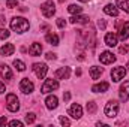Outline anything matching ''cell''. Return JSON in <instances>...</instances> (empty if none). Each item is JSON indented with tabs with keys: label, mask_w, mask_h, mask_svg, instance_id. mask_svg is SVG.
I'll use <instances>...</instances> for the list:
<instances>
[{
	"label": "cell",
	"mask_w": 129,
	"mask_h": 127,
	"mask_svg": "<svg viewBox=\"0 0 129 127\" xmlns=\"http://www.w3.org/2000/svg\"><path fill=\"white\" fill-rule=\"evenodd\" d=\"M41 11H42L44 17L51 18V17L56 14V6H54V3H53V2H45V3H42V5H41Z\"/></svg>",
	"instance_id": "4"
},
{
	"label": "cell",
	"mask_w": 129,
	"mask_h": 127,
	"mask_svg": "<svg viewBox=\"0 0 129 127\" xmlns=\"http://www.w3.org/2000/svg\"><path fill=\"white\" fill-rule=\"evenodd\" d=\"M105 26H107L105 20H99V21H98V27H99L101 30H104V29H105Z\"/></svg>",
	"instance_id": "32"
},
{
	"label": "cell",
	"mask_w": 129,
	"mask_h": 127,
	"mask_svg": "<svg viewBox=\"0 0 129 127\" xmlns=\"http://www.w3.org/2000/svg\"><path fill=\"white\" fill-rule=\"evenodd\" d=\"M41 52H42V46H41V43H33L32 46L29 48V54H30L32 57H38V55H41Z\"/></svg>",
	"instance_id": "18"
},
{
	"label": "cell",
	"mask_w": 129,
	"mask_h": 127,
	"mask_svg": "<svg viewBox=\"0 0 129 127\" xmlns=\"http://www.w3.org/2000/svg\"><path fill=\"white\" fill-rule=\"evenodd\" d=\"M35 120H36V115H35L33 112L26 114V123H27V124H32V123H35Z\"/></svg>",
	"instance_id": "28"
},
{
	"label": "cell",
	"mask_w": 129,
	"mask_h": 127,
	"mask_svg": "<svg viewBox=\"0 0 129 127\" xmlns=\"http://www.w3.org/2000/svg\"><path fill=\"white\" fill-rule=\"evenodd\" d=\"M0 124H6V118H5V117L0 118Z\"/></svg>",
	"instance_id": "39"
},
{
	"label": "cell",
	"mask_w": 129,
	"mask_h": 127,
	"mask_svg": "<svg viewBox=\"0 0 129 127\" xmlns=\"http://www.w3.org/2000/svg\"><path fill=\"white\" fill-rule=\"evenodd\" d=\"M59 2H60V3H63V2H66V0H59Z\"/></svg>",
	"instance_id": "40"
},
{
	"label": "cell",
	"mask_w": 129,
	"mask_h": 127,
	"mask_svg": "<svg viewBox=\"0 0 129 127\" xmlns=\"http://www.w3.org/2000/svg\"><path fill=\"white\" fill-rule=\"evenodd\" d=\"M86 109H87L89 114H95V112H96V103H95V102H87Z\"/></svg>",
	"instance_id": "26"
},
{
	"label": "cell",
	"mask_w": 129,
	"mask_h": 127,
	"mask_svg": "<svg viewBox=\"0 0 129 127\" xmlns=\"http://www.w3.org/2000/svg\"><path fill=\"white\" fill-rule=\"evenodd\" d=\"M117 114H119V103L116 100H110L105 106V115L110 118H114L117 117Z\"/></svg>",
	"instance_id": "3"
},
{
	"label": "cell",
	"mask_w": 129,
	"mask_h": 127,
	"mask_svg": "<svg viewBox=\"0 0 129 127\" xmlns=\"http://www.w3.org/2000/svg\"><path fill=\"white\" fill-rule=\"evenodd\" d=\"M0 75H2V78H5V79H12V72H11V69L6 66V64H0Z\"/></svg>",
	"instance_id": "14"
},
{
	"label": "cell",
	"mask_w": 129,
	"mask_h": 127,
	"mask_svg": "<svg viewBox=\"0 0 129 127\" xmlns=\"http://www.w3.org/2000/svg\"><path fill=\"white\" fill-rule=\"evenodd\" d=\"M101 73H102V69L101 67H98V66H92L90 67V78L92 79H98L101 76Z\"/></svg>",
	"instance_id": "23"
},
{
	"label": "cell",
	"mask_w": 129,
	"mask_h": 127,
	"mask_svg": "<svg viewBox=\"0 0 129 127\" xmlns=\"http://www.w3.org/2000/svg\"><path fill=\"white\" fill-rule=\"evenodd\" d=\"M29 27H30L29 21H27L26 18H23V17H15V18L11 21V29H12L14 32H17V33L27 32Z\"/></svg>",
	"instance_id": "1"
},
{
	"label": "cell",
	"mask_w": 129,
	"mask_h": 127,
	"mask_svg": "<svg viewBox=\"0 0 129 127\" xmlns=\"http://www.w3.org/2000/svg\"><path fill=\"white\" fill-rule=\"evenodd\" d=\"M57 102H59V100H57V97H56V96H48V97H47V100H45V105H47V108H48V109H56V108H57V105H59Z\"/></svg>",
	"instance_id": "17"
},
{
	"label": "cell",
	"mask_w": 129,
	"mask_h": 127,
	"mask_svg": "<svg viewBox=\"0 0 129 127\" xmlns=\"http://www.w3.org/2000/svg\"><path fill=\"white\" fill-rule=\"evenodd\" d=\"M6 6L11 8V9L15 8V6H17V0H6Z\"/></svg>",
	"instance_id": "31"
},
{
	"label": "cell",
	"mask_w": 129,
	"mask_h": 127,
	"mask_svg": "<svg viewBox=\"0 0 129 127\" xmlns=\"http://www.w3.org/2000/svg\"><path fill=\"white\" fill-rule=\"evenodd\" d=\"M60 123H62L63 126H69V124H71V121H69L66 117H60Z\"/></svg>",
	"instance_id": "34"
},
{
	"label": "cell",
	"mask_w": 129,
	"mask_h": 127,
	"mask_svg": "<svg viewBox=\"0 0 129 127\" xmlns=\"http://www.w3.org/2000/svg\"><path fill=\"white\" fill-rule=\"evenodd\" d=\"M125 75H126V69H125V67H122V66L114 67V69L111 70V78H113V81H114V82H119L120 79H123V78H125Z\"/></svg>",
	"instance_id": "7"
},
{
	"label": "cell",
	"mask_w": 129,
	"mask_h": 127,
	"mask_svg": "<svg viewBox=\"0 0 129 127\" xmlns=\"http://www.w3.org/2000/svg\"><path fill=\"white\" fill-rule=\"evenodd\" d=\"M5 90H6V88H5V84L0 82V93H5Z\"/></svg>",
	"instance_id": "38"
},
{
	"label": "cell",
	"mask_w": 129,
	"mask_h": 127,
	"mask_svg": "<svg viewBox=\"0 0 129 127\" xmlns=\"http://www.w3.org/2000/svg\"><path fill=\"white\" fill-rule=\"evenodd\" d=\"M9 37V32L6 29H0V39H8Z\"/></svg>",
	"instance_id": "29"
},
{
	"label": "cell",
	"mask_w": 129,
	"mask_h": 127,
	"mask_svg": "<svg viewBox=\"0 0 129 127\" xmlns=\"http://www.w3.org/2000/svg\"><path fill=\"white\" fill-rule=\"evenodd\" d=\"M57 26H59L60 29H64V26H66V21H64L63 18H59V20H57Z\"/></svg>",
	"instance_id": "33"
},
{
	"label": "cell",
	"mask_w": 129,
	"mask_h": 127,
	"mask_svg": "<svg viewBox=\"0 0 129 127\" xmlns=\"http://www.w3.org/2000/svg\"><path fill=\"white\" fill-rule=\"evenodd\" d=\"M45 57H47L48 60H56V54H54V52H48Z\"/></svg>",
	"instance_id": "36"
},
{
	"label": "cell",
	"mask_w": 129,
	"mask_h": 127,
	"mask_svg": "<svg viewBox=\"0 0 129 127\" xmlns=\"http://www.w3.org/2000/svg\"><path fill=\"white\" fill-rule=\"evenodd\" d=\"M57 88H59V82H57L56 79H47V81L44 82V85L41 87V93L47 94V93H50V91H53V90H57Z\"/></svg>",
	"instance_id": "5"
},
{
	"label": "cell",
	"mask_w": 129,
	"mask_h": 127,
	"mask_svg": "<svg viewBox=\"0 0 129 127\" xmlns=\"http://www.w3.org/2000/svg\"><path fill=\"white\" fill-rule=\"evenodd\" d=\"M119 52H120V54H126V52H129V45H122V46L119 48Z\"/></svg>",
	"instance_id": "30"
},
{
	"label": "cell",
	"mask_w": 129,
	"mask_h": 127,
	"mask_svg": "<svg viewBox=\"0 0 129 127\" xmlns=\"http://www.w3.org/2000/svg\"><path fill=\"white\" fill-rule=\"evenodd\" d=\"M69 73H71V69H69V67H62V69L56 70L54 76H56L57 79H68V78H69Z\"/></svg>",
	"instance_id": "12"
},
{
	"label": "cell",
	"mask_w": 129,
	"mask_h": 127,
	"mask_svg": "<svg viewBox=\"0 0 129 127\" xmlns=\"http://www.w3.org/2000/svg\"><path fill=\"white\" fill-rule=\"evenodd\" d=\"M80 2H89V0H80Z\"/></svg>",
	"instance_id": "41"
},
{
	"label": "cell",
	"mask_w": 129,
	"mask_h": 127,
	"mask_svg": "<svg viewBox=\"0 0 129 127\" xmlns=\"http://www.w3.org/2000/svg\"><path fill=\"white\" fill-rule=\"evenodd\" d=\"M119 36H120L122 40H126V39L129 37V21L125 23V26L120 29V34H119Z\"/></svg>",
	"instance_id": "22"
},
{
	"label": "cell",
	"mask_w": 129,
	"mask_h": 127,
	"mask_svg": "<svg viewBox=\"0 0 129 127\" xmlns=\"http://www.w3.org/2000/svg\"><path fill=\"white\" fill-rule=\"evenodd\" d=\"M119 96H120V100H122V102H126V100L129 99V81H126L125 84L120 85Z\"/></svg>",
	"instance_id": "11"
},
{
	"label": "cell",
	"mask_w": 129,
	"mask_h": 127,
	"mask_svg": "<svg viewBox=\"0 0 129 127\" xmlns=\"http://www.w3.org/2000/svg\"><path fill=\"white\" fill-rule=\"evenodd\" d=\"M45 40L50 43V45H59V36L57 34H54V33H48L47 36H45Z\"/></svg>",
	"instance_id": "20"
},
{
	"label": "cell",
	"mask_w": 129,
	"mask_h": 127,
	"mask_svg": "<svg viewBox=\"0 0 129 127\" xmlns=\"http://www.w3.org/2000/svg\"><path fill=\"white\" fill-rule=\"evenodd\" d=\"M105 43L108 46H116L117 45V36L114 33H107L105 34Z\"/></svg>",
	"instance_id": "16"
},
{
	"label": "cell",
	"mask_w": 129,
	"mask_h": 127,
	"mask_svg": "<svg viewBox=\"0 0 129 127\" xmlns=\"http://www.w3.org/2000/svg\"><path fill=\"white\" fill-rule=\"evenodd\" d=\"M0 51H2V54H3V55H11V54L15 51V46H14L12 43H5V45L2 46V49H0Z\"/></svg>",
	"instance_id": "21"
},
{
	"label": "cell",
	"mask_w": 129,
	"mask_h": 127,
	"mask_svg": "<svg viewBox=\"0 0 129 127\" xmlns=\"http://www.w3.org/2000/svg\"><path fill=\"white\" fill-rule=\"evenodd\" d=\"M20 88H21L23 93L29 94V93H32L33 91L35 85H33V82L29 79V78H24V79H21V82H20Z\"/></svg>",
	"instance_id": "8"
},
{
	"label": "cell",
	"mask_w": 129,
	"mask_h": 127,
	"mask_svg": "<svg viewBox=\"0 0 129 127\" xmlns=\"http://www.w3.org/2000/svg\"><path fill=\"white\" fill-rule=\"evenodd\" d=\"M99 60H101V63L104 64H111L116 61V57L113 55V52H110V51H104L101 55H99Z\"/></svg>",
	"instance_id": "9"
},
{
	"label": "cell",
	"mask_w": 129,
	"mask_h": 127,
	"mask_svg": "<svg viewBox=\"0 0 129 127\" xmlns=\"http://www.w3.org/2000/svg\"><path fill=\"white\" fill-rule=\"evenodd\" d=\"M117 8H120L125 12H129V0H117Z\"/></svg>",
	"instance_id": "25"
},
{
	"label": "cell",
	"mask_w": 129,
	"mask_h": 127,
	"mask_svg": "<svg viewBox=\"0 0 129 127\" xmlns=\"http://www.w3.org/2000/svg\"><path fill=\"white\" fill-rule=\"evenodd\" d=\"M6 106H8V109H9L11 112H17V111L20 109L18 97L15 94H12V93H9V94L6 96Z\"/></svg>",
	"instance_id": "2"
},
{
	"label": "cell",
	"mask_w": 129,
	"mask_h": 127,
	"mask_svg": "<svg viewBox=\"0 0 129 127\" xmlns=\"http://www.w3.org/2000/svg\"><path fill=\"white\" fill-rule=\"evenodd\" d=\"M63 99H64V102H68V100L71 99V94H69V93H64V94H63Z\"/></svg>",
	"instance_id": "37"
},
{
	"label": "cell",
	"mask_w": 129,
	"mask_h": 127,
	"mask_svg": "<svg viewBox=\"0 0 129 127\" xmlns=\"http://www.w3.org/2000/svg\"><path fill=\"white\" fill-rule=\"evenodd\" d=\"M14 66H15V69H17L18 72H24V70H26V64L23 63L21 60H15V61H14Z\"/></svg>",
	"instance_id": "27"
},
{
	"label": "cell",
	"mask_w": 129,
	"mask_h": 127,
	"mask_svg": "<svg viewBox=\"0 0 129 127\" xmlns=\"http://www.w3.org/2000/svg\"><path fill=\"white\" fill-rule=\"evenodd\" d=\"M72 24H87L90 20H89V17H84V15H75V17H72L71 20H69Z\"/></svg>",
	"instance_id": "15"
},
{
	"label": "cell",
	"mask_w": 129,
	"mask_h": 127,
	"mask_svg": "<svg viewBox=\"0 0 129 127\" xmlns=\"http://www.w3.org/2000/svg\"><path fill=\"white\" fill-rule=\"evenodd\" d=\"M69 115L72 117V118H80L81 115H83V108L78 105V103H74L71 108H69Z\"/></svg>",
	"instance_id": "10"
},
{
	"label": "cell",
	"mask_w": 129,
	"mask_h": 127,
	"mask_svg": "<svg viewBox=\"0 0 129 127\" xmlns=\"http://www.w3.org/2000/svg\"><path fill=\"white\" fill-rule=\"evenodd\" d=\"M104 12L108 14V15H111V17H117V15H119V11H117V8H116L114 5H107V6L104 8Z\"/></svg>",
	"instance_id": "19"
},
{
	"label": "cell",
	"mask_w": 129,
	"mask_h": 127,
	"mask_svg": "<svg viewBox=\"0 0 129 127\" xmlns=\"http://www.w3.org/2000/svg\"><path fill=\"white\" fill-rule=\"evenodd\" d=\"M9 126H18V127H21L23 126V123H21V121H18V120H14V121H11V123H9Z\"/></svg>",
	"instance_id": "35"
},
{
	"label": "cell",
	"mask_w": 129,
	"mask_h": 127,
	"mask_svg": "<svg viewBox=\"0 0 129 127\" xmlns=\"http://www.w3.org/2000/svg\"><path fill=\"white\" fill-rule=\"evenodd\" d=\"M68 12H69V14H74V15H75V14L78 15V14H81V12H83V8H81V6H78V5H69Z\"/></svg>",
	"instance_id": "24"
},
{
	"label": "cell",
	"mask_w": 129,
	"mask_h": 127,
	"mask_svg": "<svg viewBox=\"0 0 129 127\" xmlns=\"http://www.w3.org/2000/svg\"><path fill=\"white\" fill-rule=\"evenodd\" d=\"M108 88H110V84L108 82H101V84H96V85L92 87V91L93 93H105Z\"/></svg>",
	"instance_id": "13"
},
{
	"label": "cell",
	"mask_w": 129,
	"mask_h": 127,
	"mask_svg": "<svg viewBox=\"0 0 129 127\" xmlns=\"http://www.w3.org/2000/svg\"><path fill=\"white\" fill-rule=\"evenodd\" d=\"M33 72L39 79H42V78H45V75L48 72V67H47L45 63H35L33 64Z\"/></svg>",
	"instance_id": "6"
},
{
	"label": "cell",
	"mask_w": 129,
	"mask_h": 127,
	"mask_svg": "<svg viewBox=\"0 0 129 127\" xmlns=\"http://www.w3.org/2000/svg\"><path fill=\"white\" fill-rule=\"evenodd\" d=\"M128 69H129V61H128Z\"/></svg>",
	"instance_id": "42"
}]
</instances>
